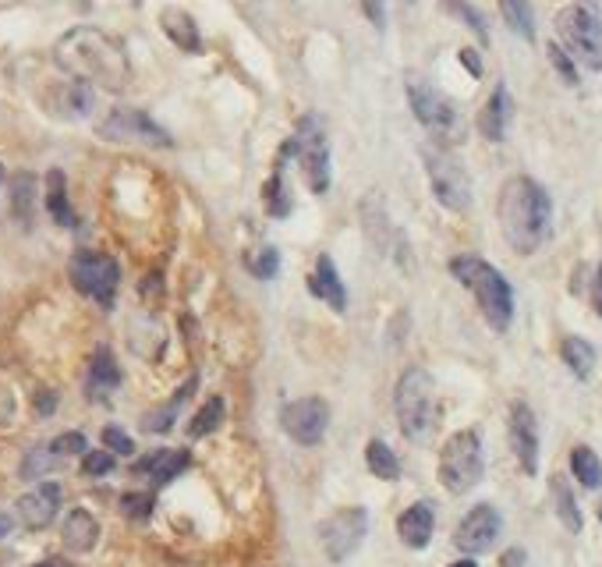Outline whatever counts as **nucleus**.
<instances>
[{
  "label": "nucleus",
  "mask_w": 602,
  "mask_h": 567,
  "mask_svg": "<svg viewBox=\"0 0 602 567\" xmlns=\"http://www.w3.org/2000/svg\"><path fill=\"white\" fill-rule=\"evenodd\" d=\"M53 61L86 89L97 86L107 92H124L131 82V61L124 47L110 32L92 29V26H79L64 32L58 47H53Z\"/></svg>",
  "instance_id": "nucleus-1"
},
{
  "label": "nucleus",
  "mask_w": 602,
  "mask_h": 567,
  "mask_svg": "<svg viewBox=\"0 0 602 567\" xmlns=\"http://www.w3.org/2000/svg\"><path fill=\"white\" fill-rule=\"evenodd\" d=\"M496 220L506 245H511L518 256H532L542 249L553 231V199L535 178L514 175L500 188Z\"/></svg>",
  "instance_id": "nucleus-2"
},
{
  "label": "nucleus",
  "mask_w": 602,
  "mask_h": 567,
  "mask_svg": "<svg viewBox=\"0 0 602 567\" xmlns=\"http://www.w3.org/2000/svg\"><path fill=\"white\" fill-rule=\"evenodd\" d=\"M450 273H454V280L461 284V288H468L475 295L479 312L489 327H493L496 334L511 330V324H514V288H511V280L493 267V262H485L479 256H458V259H450Z\"/></svg>",
  "instance_id": "nucleus-3"
},
{
  "label": "nucleus",
  "mask_w": 602,
  "mask_h": 567,
  "mask_svg": "<svg viewBox=\"0 0 602 567\" xmlns=\"http://www.w3.org/2000/svg\"><path fill=\"white\" fill-rule=\"evenodd\" d=\"M393 411H398V426L411 444L429 440L432 426H437V384L422 366L401 372L398 390H393Z\"/></svg>",
  "instance_id": "nucleus-4"
},
{
  "label": "nucleus",
  "mask_w": 602,
  "mask_h": 567,
  "mask_svg": "<svg viewBox=\"0 0 602 567\" xmlns=\"http://www.w3.org/2000/svg\"><path fill=\"white\" fill-rule=\"evenodd\" d=\"M288 160H298L301 178H305V185L315 196H323L330 188V139H327V128L319 113H305V118L298 121L294 136L288 139L284 149H280L277 163L284 167Z\"/></svg>",
  "instance_id": "nucleus-5"
},
{
  "label": "nucleus",
  "mask_w": 602,
  "mask_h": 567,
  "mask_svg": "<svg viewBox=\"0 0 602 567\" xmlns=\"http://www.w3.org/2000/svg\"><path fill=\"white\" fill-rule=\"evenodd\" d=\"M408 103L415 121L429 131L432 139L443 142V149L450 142H461L464 139V121H461V110L458 103L447 97L443 89L432 86L425 74H408Z\"/></svg>",
  "instance_id": "nucleus-6"
},
{
  "label": "nucleus",
  "mask_w": 602,
  "mask_h": 567,
  "mask_svg": "<svg viewBox=\"0 0 602 567\" xmlns=\"http://www.w3.org/2000/svg\"><path fill=\"white\" fill-rule=\"evenodd\" d=\"M485 471V454H482V437L479 429H458L454 437H447L440 447V465L437 476L447 494L464 497L468 489H475L482 483Z\"/></svg>",
  "instance_id": "nucleus-7"
},
{
  "label": "nucleus",
  "mask_w": 602,
  "mask_h": 567,
  "mask_svg": "<svg viewBox=\"0 0 602 567\" xmlns=\"http://www.w3.org/2000/svg\"><path fill=\"white\" fill-rule=\"evenodd\" d=\"M68 277L74 284V291L86 295L89 301H97L100 309H114L118 288H121V262L107 252L82 249L68 259Z\"/></svg>",
  "instance_id": "nucleus-8"
},
{
  "label": "nucleus",
  "mask_w": 602,
  "mask_h": 567,
  "mask_svg": "<svg viewBox=\"0 0 602 567\" xmlns=\"http://www.w3.org/2000/svg\"><path fill=\"white\" fill-rule=\"evenodd\" d=\"M422 163L432 185V196L450 213H468L472 210V178H468L464 163L443 146H425Z\"/></svg>",
  "instance_id": "nucleus-9"
},
{
  "label": "nucleus",
  "mask_w": 602,
  "mask_h": 567,
  "mask_svg": "<svg viewBox=\"0 0 602 567\" xmlns=\"http://www.w3.org/2000/svg\"><path fill=\"white\" fill-rule=\"evenodd\" d=\"M556 32L563 53L589 71H602V18L585 4H568L556 14Z\"/></svg>",
  "instance_id": "nucleus-10"
},
{
  "label": "nucleus",
  "mask_w": 602,
  "mask_h": 567,
  "mask_svg": "<svg viewBox=\"0 0 602 567\" xmlns=\"http://www.w3.org/2000/svg\"><path fill=\"white\" fill-rule=\"evenodd\" d=\"M100 139L107 142H149V146H171V131L160 128L146 110L139 107H114L107 110V118L97 125Z\"/></svg>",
  "instance_id": "nucleus-11"
},
{
  "label": "nucleus",
  "mask_w": 602,
  "mask_h": 567,
  "mask_svg": "<svg viewBox=\"0 0 602 567\" xmlns=\"http://www.w3.org/2000/svg\"><path fill=\"white\" fill-rule=\"evenodd\" d=\"M365 533H369V510L365 507H341L319 525V539H323V550L333 564L348 560L354 550H359Z\"/></svg>",
  "instance_id": "nucleus-12"
},
{
  "label": "nucleus",
  "mask_w": 602,
  "mask_h": 567,
  "mask_svg": "<svg viewBox=\"0 0 602 567\" xmlns=\"http://www.w3.org/2000/svg\"><path fill=\"white\" fill-rule=\"evenodd\" d=\"M280 429H284L298 447L323 444L330 429V405L323 397H298V401L280 408Z\"/></svg>",
  "instance_id": "nucleus-13"
},
{
  "label": "nucleus",
  "mask_w": 602,
  "mask_h": 567,
  "mask_svg": "<svg viewBox=\"0 0 602 567\" xmlns=\"http://www.w3.org/2000/svg\"><path fill=\"white\" fill-rule=\"evenodd\" d=\"M500 528H503L500 510L493 504H475L461 518L458 533H454V546L461 554H468V560H472L475 554L493 550V543L500 539Z\"/></svg>",
  "instance_id": "nucleus-14"
},
{
  "label": "nucleus",
  "mask_w": 602,
  "mask_h": 567,
  "mask_svg": "<svg viewBox=\"0 0 602 567\" xmlns=\"http://www.w3.org/2000/svg\"><path fill=\"white\" fill-rule=\"evenodd\" d=\"M506 437H511V450L521 465L524 476H535L539 471V419L532 405L514 401L511 415H506Z\"/></svg>",
  "instance_id": "nucleus-15"
},
{
  "label": "nucleus",
  "mask_w": 602,
  "mask_h": 567,
  "mask_svg": "<svg viewBox=\"0 0 602 567\" xmlns=\"http://www.w3.org/2000/svg\"><path fill=\"white\" fill-rule=\"evenodd\" d=\"M61 500H64V489L61 483H40L32 486L29 494L18 497V521H22L26 528H32V533H40V528H50L53 518L61 515Z\"/></svg>",
  "instance_id": "nucleus-16"
},
{
  "label": "nucleus",
  "mask_w": 602,
  "mask_h": 567,
  "mask_svg": "<svg viewBox=\"0 0 602 567\" xmlns=\"http://www.w3.org/2000/svg\"><path fill=\"white\" fill-rule=\"evenodd\" d=\"M432 533H437V510H432L429 500L411 504L398 518V536L408 550H425V546L432 543Z\"/></svg>",
  "instance_id": "nucleus-17"
},
{
  "label": "nucleus",
  "mask_w": 602,
  "mask_h": 567,
  "mask_svg": "<svg viewBox=\"0 0 602 567\" xmlns=\"http://www.w3.org/2000/svg\"><path fill=\"white\" fill-rule=\"evenodd\" d=\"M305 288H309V295H312V298L327 301L330 309H337V312H344V309H348V291H344L341 273H337L333 259H330L327 252L315 259V270L309 273Z\"/></svg>",
  "instance_id": "nucleus-18"
},
{
  "label": "nucleus",
  "mask_w": 602,
  "mask_h": 567,
  "mask_svg": "<svg viewBox=\"0 0 602 567\" xmlns=\"http://www.w3.org/2000/svg\"><path fill=\"white\" fill-rule=\"evenodd\" d=\"M192 465V454L181 450V447H171V450H153V454H146L142 461H136V476H149L153 479V486H167L171 479H178L181 471Z\"/></svg>",
  "instance_id": "nucleus-19"
},
{
  "label": "nucleus",
  "mask_w": 602,
  "mask_h": 567,
  "mask_svg": "<svg viewBox=\"0 0 602 567\" xmlns=\"http://www.w3.org/2000/svg\"><path fill=\"white\" fill-rule=\"evenodd\" d=\"M511 113H514V100H511V92H506V86L500 82L493 92H489V100L479 113V131L489 142H503L506 125H511Z\"/></svg>",
  "instance_id": "nucleus-20"
},
{
  "label": "nucleus",
  "mask_w": 602,
  "mask_h": 567,
  "mask_svg": "<svg viewBox=\"0 0 602 567\" xmlns=\"http://www.w3.org/2000/svg\"><path fill=\"white\" fill-rule=\"evenodd\" d=\"M61 539H64V546H68L71 554L97 550V543H100V521L92 518V510L74 507V510H68V518H64Z\"/></svg>",
  "instance_id": "nucleus-21"
},
{
  "label": "nucleus",
  "mask_w": 602,
  "mask_h": 567,
  "mask_svg": "<svg viewBox=\"0 0 602 567\" xmlns=\"http://www.w3.org/2000/svg\"><path fill=\"white\" fill-rule=\"evenodd\" d=\"M86 387H89V397H92V401H100V397H107L110 390H118V387H121V366H118L114 351H110L107 345H100L97 351H92Z\"/></svg>",
  "instance_id": "nucleus-22"
},
{
  "label": "nucleus",
  "mask_w": 602,
  "mask_h": 567,
  "mask_svg": "<svg viewBox=\"0 0 602 567\" xmlns=\"http://www.w3.org/2000/svg\"><path fill=\"white\" fill-rule=\"evenodd\" d=\"M160 29H163V36H167V40H171L178 50H184V53H199V50H202L199 26H195V18L188 14L184 8H163V11H160Z\"/></svg>",
  "instance_id": "nucleus-23"
},
{
  "label": "nucleus",
  "mask_w": 602,
  "mask_h": 567,
  "mask_svg": "<svg viewBox=\"0 0 602 567\" xmlns=\"http://www.w3.org/2000/svg\"><path fill=\"white\" fill-rule=\"evenodd\" d=\"M47 213L53 217V223H61V227H74L79 223V217H74L71 210V199H68V178H64V170L61 167H50L47 170Z\"/></svg>",
  "instance_id": "nucleus-24"
},
{
  "label": "nucleus",
  "mask_w": 602,
  "mask_h": 567,
  "mask_svg": "<svg viewBox=\"0 0 602 567\" xmlns=\"http://www.w3.org/2000/svg\"><path fill=\"white\" fill-rule=\"evenodd\" d=\"M550 494H553V507H556L560 525L568 528V533L578 536L581 528H585V518H581V507H578V500H574L571 483L563 479V476H553V479H550Z\"/></svg>",
  "instance_id": "nucleus-25"
},
{
  "label": "nucleus",
  "mask_w": 602,
  "mask_h": 567,
  "mask_svg": "<svg viewBox=\"0 0 602 567\" xmlns=\"http://www.w3.org/2000/svg\"><path fill=\"white\" fill-rule=\"evenodd\" d=\"M36 196H40V188H36V175L22 170V175H14V178H11V213H14V220L22 223V227L32 223Z\"/></svg>",
  "instance_id": "nucleus-26"
},
{
  "label": "nucleus",
  "mask_w": 602,
  "mask_h": 567,
  "mask_svg": "<svg viewBox=\"0 0 602 567\" xmlns=\"http://www.w3.org/2000/svg\"><path fill=\"white\" fill-rule=\"evenodd\" d=\"M560 358H563V366L578 376V380H589L592 369H595V348L589 345L585 337H563Z\"/></svg>",
  "instance_id": "nucleus-27"
},
{
  "label": "nucleus",
  "mask_w": 602,
  "mask_h": 567,
  "mask_svg": "<svg viewBox=\"0 0 602 567\" xmlns=\"http://www.w3.org/2000/svg\"><path fill=\"white\" fill-rule=\"evenodd\" d=\"M365 465L375 479H383V483H398L401 479V461H398V454H393L383 440H369L365 444Z\"/></svg>",
  "instance_id": "nucleus-28"
},
{
  "label": "nucleus",
  "mask_w": 602,
  "mask_h": 567,
  "mask_svg": "<svg viewBox=\"0 0 602 567\" xmlns=\"http://www.w3.org/2000/svg\"><path fill=\"white\" fill-rule=\"evenodd\" d=\"M262 202H267V213H270L273 220L291 213V188H288V175H284V167H280V163H277V170L270 175V181L262 185Z\"/></svg>",
  "instance_id": "nucleus-29"
},
{
  "label": "nucleus",
  "mask_w": 602,
  "mask_h": 567,
  "mask_svg": "<svg viewBox=\"0 0 602 567\" xmlns=\"http://www.w3.org/2000/svg\"><path fill=\"white\" fill-rule=\"evenodd\" d=\"M571 471H574V479L585 489H599L602 486V461H599V454L592 447H585V444L571 450Z\"/></svg>",
  "instance_id": "nucleus-30"
},
{
  "label": "nucleus",
  "mask_w": 602,
  "mask_h": 567,
  "mask_svg": "<svg viewBox=\"0 0 602 567\" xmlns=\"http://www.w3.org/2000/svg\"><path fill=\"white\" fill-rule=\"evenodd\" d=\"M223 415H228V405H223V397H210V401H205V405L195 411V419L188 422V437H192V440L210 437V432L220 429Z\"/></svg>",
  "instance_id": "nucleus-31"
},
{
  "label": "nucleus",
  "mask_w": 602,
  "mask_h": 567,
  "mask_svg": "<svg viewBox=\"0 0 602 567\" xmlns=\"http://www.w3.org/2000/svg\"><path fill=\"white\" fill-rule=\"evenodd\" d=\"M199 387V376H195V380H188L178 394H174V401L171 405H163V408H157V411H149L146 415V432H167V429H171L174 426V415H178V408L184 405V397H188V390H195Z\"/></svg>",
  "instance_id": "nucleus-32"
},
{
  "label": "nucleus",
  "mask_w": 602,
  "mask_h": 567,
  "mask_svg": "<svg viewBox=\"0 0 602 567\" xmlns=\"http://www.w3.org/2000/svg\"><path fill=\"white\" fill-rule=\"evenodd\" d=\"M500 14L506 18V26H511V32H518L521 40H535V11L532 4H521V0H506V4H500Z\"/></svg>",
  "instance_id": "nucleus-33"
},
{
  "label": "nucleus",
  "mask_w": 602,
  "mask_h": 567,
  "mask_svg": "<svg viewBox=\"0 0 602 567\" xmlns=\"http://www.w3.org/2000/svg\"><path fill=\"white\" fill-rule=\"evenodd\" d=\"M61 458H53L50 447H32L26 458H22V479H43L50 476L53 468H58Z\"/></svg>",
  "instance_id": "nucleus-34"
},
{
  "label": "nucleus",
  "mask_w": 602,
  "mask_h": 567,
  "mask_svg": "<svg viewBox=\"0 0 602 567\" xmlns=\"http://www.w3.org/2000/svg\"><path fill=\"white\" fill-rule=\"evenodd\" d=\"M244 267H249L252 277H259V280H273L277 270H280V252L273 249V245H267V249H259V252H252L249 259H244Z\"/></svg>",
  "instance_id": "nucleus-35"
},
{
  "label": "nucleus",
  "mask_w": 602,
  "mask_h": 567,
  "mask_svg": "<svg viewBox=\"0 0 602 567\" xmlns=\"http://www.w3.org/2000/svg\"><path fill=\"white\" fill-rule=\"evenodd\" d=\"M50 450H53V458H74V454H86L89 450V444H86V437L82 432H61V437H53L50 444H47Z\"/></svg>",
  "instance_id": "nucleus-36"
},
{
  "label": "nucleus",
  "mask_w": 602,
  "mask_h": 567,
  "mask_svg": "<svg viewBox=\"0 0 602 567\" xmlns=\"http://www.w3.org/2000/svg\"><path fill=\"white\" fill-rule=\"evenodd\" d=\"M545 53H550V64L556 68L563 86H578V64L571 61L568 53H563V47H560V43H550V47H545Z\"/></svg>",
  "instance_id": "nucleus-37"
},
{
  "label": "nucleus",
  "mask_w": 602,
  "mask_h": 567,
  "mask_svg": "<svg viewBox=\"0 0 602 567\" xmlns=\"http://www.w3.org/2000/svg\"><path fill=\"white\" fill-rule=\"evenodd\" d=\"M114 454L110 450H86L82 454V471L86 476H107V471H114Z\"/></svg>",
  "instance_id": "nucleus-38"
},
{
  "label": "nucleus",
  "mask_w": 602,
  "mask_h": 567,
  "mask_svg": "<svg viewBox=\"0 0 602 567\" xmlns=\"http://www.w3.org/2000/svg\"><path fill=\"white\" fill-rule=\"evenodd\" d=\"M103 450H110V454H136V444H131V437L121 429V426H107L103 429Z\"/></svg>",
  "instance_id": "nucleus-39"
},
{
  "label": "nucleus",
  "mask_w": 602,
  "mask_h": 567,
  "mask_svg": "<svg viewBox=\"0 0 602 567\" xmlns=\"http://www.w3.org/2000/svg\"><path fill=\"white\" fill-rule=\"evenodd\" d=\"M450 11H454L458 18H464V22H468V29H472L475 36H479V40H482V47L489 43V29H485V18L472 8V4H450Z\"/></svg>",
  "instance_id": "nucleus-40"
},
{
  "label": "nucleus",
  "mask_w": 602,
  "mask_h": 567,
  "mask_svg": "<svg viewBox=\"0 0 602 567\" xmlns=\"http://www.w3.org/2000/svg\"><path fill=\"white\" fill-rule=\"evenodd\" d=\"M121 507H124V515H128V518L146 521V518H149V510H153V494H128V497L121 500Z\"/></svg>",
  "instance_id": "nucleus-41"
},
{
  "label": "nucleus",
  "mask_w": 602,
  "mask_h": 567,
  "mask_svg": "<svg viewBox=\"0 0 602 567\" xmlns=\"http://www.w3.org/2000/svg\"><path fill=\"white\" fill-rule=\"evenodd\" d=\"M53 408H58V394H53V390H36V411L50 415Z\"/></svg>",
  "instance_id": "nucleus-42"
},
{
  "label": "nucleus",
  "mask_w": 602,
  "mask_h": 567,
  "mask_svg": "<svg viewBox=\"0 0 602 567\" xmlns=\"http://www.w3.org/2000/svg\"><path fill=\"white\" fill-rule=\"evenodd\" d=\"M362 11L372 18L375 29H383V26H387V8H383V4H362Z\"/></svg>",
  "instance_id": "nucleus-43"
},
{
  "label": "nucleus",
  "mask_w": 602,
  "mask_h": 567,
  "mask_svg": "<svg viewBox=\"0 0 602 567\" xmlns=\"http://www.w3.org/2000/svg\"><path fill=\"white\" fill-rule=\"evenodd\" d=\"M461 64H464L468 71H472L475 79H479V74H482V61H479V57H475V50H461Z\"/></svg>",
  "instance_id": "nucleus-44"
},
{
  "label": "nucleus",
  "mask_w": 602,
  "mask_h": 567,
  "mask_svg": "<svg viewBox=\"0 0 602 567\" xmlns=\"http://www.w3.org/2000/svg\"><path fill=\"white\" fill-rule=\"evenodd\" d=\"M592 306H595V312L602 316V262H599V270H595V284H592Z\"/></svg>",
  "instance_id": "nucleus-45"
},
{
  "label": "nucleus",
  "mask_w": 602,
  "mask_h": 567,
  "mask_svg": "<svg viewBox=\"0 0 602 567\" xmlns=\"http://www.w3.org/2000/svg\"><path fill=\"white\" fill-rule=\"evenodd\" d=\"M32 567H71L64 557H47V560H40V564H32Z\"/></svg>",
  "instance_id": "nucleus-46"
},
{
  "label": "nucleus",
  "mask_w": 602,
  "mask_h": 567,
  "mask_svg": "<svg viewBox=\"0 0 602 567\" xmlns=\"http://www.w3.org/2000/svg\"><path fill=\"white\" fill-rule=\"evenodd\" d=\"M518 560H524L521 550H511V557H503V567H518Z\"/></svg>",
  "instance_id": "nucleus-47"
},
{
  "label": "nucleus",
  "mask_w": 602,
  "mask_h": 567,
  "mask_svg": "<svg viewBox=\"0 0 602 567\" xmlns=\"http://www.w3.org/2000/svg\"><path fill=\"white\" fill-rule=\"evenodd\" d=\"M11 533V518L8 515H0V539H4Z\"/></svg>",
  "instance_id": "nucleus-48"
},
{
  "label": "nucleus",
  "mask_w": 602,
  "mask_h": 567,
  "mask_svg": "<svg viewBox=\"0 0 602 567\" xmlns=\"http://www.w3.org/2000/svg\"><path fill=\"white\" fill-rule=\"evenodd\" d=\"M450 567H479V564H475V560H468V557H464V560H454V564H450Z\"/></svg>",
  "instance_id": "nucleus-49"
},
{
  "label": "nucleus",
  "mask_w": 602,
  "mask_h": 567,
  "mask_svg": "<svg viewBox=\"0 0 602 567\" xmlns=\"http://www.w3.org/2000/svg\"><path fill=\"white\" fill-rule=\"evenodd\" d=\"M0 181H4V163H0Z\"/></svg>",
  "instance_id": "nucleus-50"
},
{
  "label": "nucleus",
  "mask_w": 602,
  "mask_h": 567,
  "mask_svg": "<svg viewBox=\"0 0 602 567\" xmlns=\"http://www.w3.org/2000/svg\"><path fill=\"white\" fill-rule=\"evenodd\" d=\"M599 521H602V504H599Z\"/></svg>",
  "instance_id": "nucleus-51"
}]
</instances>
